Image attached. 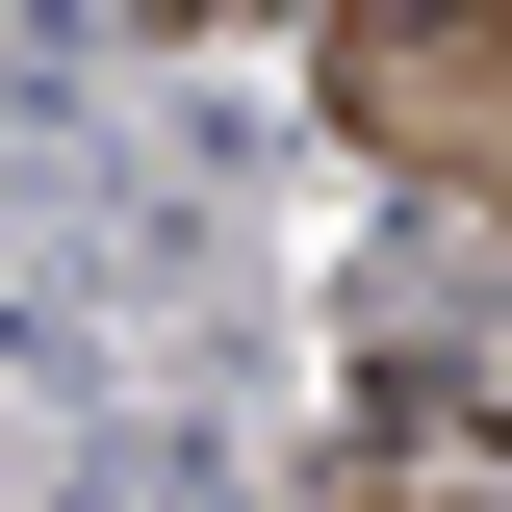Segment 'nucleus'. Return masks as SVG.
<instances>
[{
	"label": "nucleus",
	"instance_id": "nucleus-1",
	"mask_svg": "<svg viewBox=\"0 0 512 512\" xmlns=\"http://www.w3.org/2000/svg\"><path fill=\"white\" fill-rule=\"evenodd\" d=\"M333 128H359V154H410V180H487V128H512L487 0H333Z\"/></svg>",
	"mask_w": 512,
	"mask_h": 512
},
{
	"label": "nucleus",
	"instance_id": "nucleus-2",
	"mask_svg": "<svg viewBox=\"0 0 512 512\" xmlns=\"http://www.w3.org/2000/svg\"><path fill=\"white\" fill-rule=\"evenodd\" d=\"M436 512H461V487H436Z\"/></svg>",
	"mask_w": 512,
	"mask_h": 512
}]
</instances>
